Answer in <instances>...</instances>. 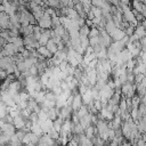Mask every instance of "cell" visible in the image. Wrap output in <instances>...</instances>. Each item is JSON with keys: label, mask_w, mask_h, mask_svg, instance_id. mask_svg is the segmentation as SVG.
<instances>
[{"label": "cell", "mask_w": 146, "mask_h": 146, "mask_svg": "<svg viewBox=\"0 0 146 146\" xmlns=\"http://www.w3.org/2000/svg\"><path fill=\"white\" fill-rule=\"evenodd\" d=\"M58 113H59V108L57 107H52V108H49L47 114H48V119L51 120V121H55L57 117H58Z\"/></svg>", "instance_id": "cell-8"}, {"label": "cell", "mask_w": 146, "mask_h": 146, "mask_svg": "<svg viewBox=\"0 0 146 146\" xmlns=\"http://www.w3.org/2000/svg\"><path fill=\"white\" fill-rule=\"evenodd\" d=\"M104 1L103 0H91V6H95L97 8H100L103 6Z\"/></svg>", "instance_id": "cell-21"}, {"label": "cell", "mask_w": 146, "mask_h": 146, "mask_svg": "<svg viewBox=\"0 0 146 146\" xmlns=\"http://www.w3.org/2000/svg\"><path fill=\"white\" fill-rule=\"evenodd\" d=\"M36 51H38V54H39L40 56H42V57L46 58V59H49V58L52 57V54L46 48V46H40V47L36 49Z\"/></svg>", "instance_id": "cell-6"}, {"label": "cell", "mask_w": 146, "mask_h": 146, "mask_svg": "<svg viewBox=\"0 0 146 146\" xmlns=\"http://www.w3.org/2000/svg\"><path fill=\"white\" fill-rule=\"evenodd\" d=\"M38 25L42 29V30H50L52 26H51V16H49L48 14H46L43 11V15L42 17L36 22Z\"/></svg>", "instance_id": "cell-1"}, {"label": "cell", "mask_w": 146, "mask_h": 146, "mask_svg": "<svg viewBox=\"0 0 146 146\" xmlns=\"http://www.w3.org/2000/svg\"><path fill=\"white\" fill-rule=\"evenodd\" d=\"M13 124H14L15 129H23V128L26 127V124H25V120L22 117L21 113L17 114V115H15V116L13 117Z\"/></svg>", "instance_id": "cell-2"}, {"label": "cell", "mask_w": 146, "mask_h": 146, "mask_svg": "<svg viewBox=\"0 0 146 146\" xmlns=\"http://www.w3.org/2000/svg\"><path fill=\"white\" fill-rule=\"evenodd\" d=\"M140 24H141V26H143V27L145 29V31H146V19H144V21H143Z\"/></svg>", "instance_id": "cell-23"}, {"label": "cell", "mask_w": 146, "mask_h": 146, "mask_svg": "<svg viewBox=\"0 0 146 146\" xmlns=\"http://www.w3.org/2000/svg\"><path fill=\"white\" fill-rule=\"evenodd\" d=\"M19 32L23 33L24 36L33 34V25H27V26H25V27H21V29H19Z\"/></svg>", "instance_id": "cell-14"}, {"label": "cell", "mask_w": 146, "mask_h": 146, "mask_svg": "<svg viewBox=\"0 0 146 146\" xmlns=\"http://www.w3.org/2000/svg\"><path fill=\"white\" fill-rule=\"evenodd\" d=\"M84 136L88 138V139H91L92 137H95V133H96V128L92 125V124H90V125H88L86 129H84Z\"/></svg>", "instance_id": "cell-9"}, {"label": "cell", "mask_w": 146, "mask_h": 146, "mask_svg": "<svg viewBox=\"0 0 146 146\" xmlns=\"http://www.w3.org/2000/svg\"><path fill=\"white\" fill-rule=\"evenodd\" d=\"M123 31H124L125 35H128V36H131V35H132V34L135 33V26H133V25H130V24H129V26H128L127 29H124Z\"/></svg>", "instance_id": "cell-19"}, {"label": "cell", "mask_w": 146, "mask_h": 146, "mask_svg": "<svg viewBox=\"0 0 146 146\" xmlns=\"http://www.w3.org/2000/svg\"><path fill=\"white\" fill-rule=\"evenodd\" d=\"M46 48H47V49H48V50H49V51H50L52 55H54V54H55V52L58 50L57 44H56V43L52 41V39H49V41H48V42H47V44H46Z\"/></svg>", "instance_id": "cell-12"}, {"label": "cell", "mask_w": 146, "mask_h": 146, "mask_svg": "<svg viewBox=\"0 0 146 146\" xmlns=\"http://www.w3.org/2000/svg\"><path fill=\"white\" fill-rule=\"evenodd\" d=\"M81 98H82V104H84V105H87V106H88L90 103H92L94 99H92V95H91V89L88 88V89L86 90V92L81 95Z\"/></svg>", "instance_id": "cell-5"}, {"label": "cell", "mask_w": 146, "mask_h": 146, "mask_svg": "<svg viewBox=\"0 0 146 146\" xmlns=\"http://www.w3.org/2000/svg\"><path fill=\"white\" fill-rule=\"evenodd\" d=\"M135 34H136L139 39L146 36V31H145V29L141 26V24H139V25H137V26L135 27Z\"/></svg>", "instance_id": "cell-11"}, {"label": "cell", "mask_w": 146, "mask_h": 146, "mask_svg": "<svg viewBox=\"0 0 146 146\" xmlns=\"http://www.w3.org/2000/svg\"><path fill=\"white\" fill-rule=\"evenodd\" d=\"M144 97H145V99H146V92H145V95H144Z\"/></svg>", "instance_id": "cell-28"}, {"label": "cell", "mask_w": 146, "mask_h": 146, "mask_svg": "<svg viewBox=\"0 0 146 146\" xmlns=\"http://www.w3.org/2000/svg\"><path fill=\"white\" fill-rule=\"evenodd\" d=\"M60 25V22H59V17L58 16H56V15H52L51 16V29H55V27H57V26H59Z\"/></svg>", "instance_id": "cell-18"}, {"label": "cell", "mask_w": 146, "mask_h": 146, "mask_svg": "<svg viewBox=\"0 0 146 146\" xmlns=\"http://www.w3.org/2000/svg\"><path fill=\"white\" fill-rule=\"evenodd\" d=\"M1 57H2V55H1V50H0V58H1Z\"/></svg>", "instance_id": "cell-27"}, {"label": "cell", "mask_w": 146, "mask_h": 146, "mask_svg": "<svg viewBox=\"0 0 146 146\" xmlns=\"http://www.w3.org/2000/svg\"><path fill=\"white\" fill-rule=\"evenodd\" d=\"M141 14H143L144 18L146 19V8H145V6H144V8H143V11H141Z\"/></svg>", "instance_id": "cell-22"}, {"label": "cell", "mask_w": 146, "mask_h": 146, "mask_svg": "<svg viewBox=\"0 0 146 146\" xmlns=\"http://www.w3.org/2000/svg\"><path fill=\"white\" fill-rule=\"evenodd\" d=\"M90 11L92 13L94 17H102V10H100V8H97L95 6H91Z\"/></svg>", "instance_id": "cell-17"}, {"label": "cell", "mask_w": 146, "mask_h": 146, "mask_svg": "<svg viewBox=\"0 0 146 146\" xmlns=\"http://www.w3.org/2000/svg\"><path fill=\"white\" fill-rule=\"evenodd\" d=\"M143 140H144L145 144H146V133H144V136H143Z\"/></svg>", "instance_id": "cell-26"}, {"label": "cell", "mask_w": 146, "mask_h": 146, "mask_svg": "<svg viewBox=\"0 0 146 146\" xmlns=\"http://www.w3.org/2000/svg\"><path fill=\"white\" fill-rule=\"evenodd\" d=\"M89 32H90V27L84 24L83 26H81L79 29V36L80 38H88L89 36Z\"/></svg>", "instance_id": "cell-10"}, {"label": "cell", "mask_w": 146, "mask_h": 146, "mask_svg": "<svg viewBox=\"0 0 146 146\" xmlns=\"http://www.w3.org/2000/svg\"><path fill=\"white\" fill-rule=\"evenodd\" d=\"M1 13H5V7H3L2 3H0V14H1Z\"/></svg>", "instance_id": "cell-24"}, {"label": "cell", "mask_w": 146, "mask_h": 146, "mask_svg": "<svg viewBox=\"0 0 146 146\" xmlns=\"http://www.w3.org/2000/svg\"><path fill=\"white\" fill-rule=\"evenodd\" d=\"M75 113H76V115H78L79 120H80V119H82L83 116H86V115L89 113L88 106H87V105H82V106L79 108V111H78V112H75Z\"/></svg>", "instance_id": "cell-13"}, {"label": "cell", "mask_w": 146, "mask_h": 146, "mask_svg": "<svg viewBox=\"0 0 146 146\" xmlns=\"http://www.w3.org/2000/svg\"><path fill=\"white\" fill-rule=\"evenodd\" d=\"M95 36H99V30L97 27H91L88 38H95Z\"/></svg>", "instance_id": "cell-20"}, {"label": "cell", "mask_w": 146, "mask_h": 146, "mask_svg": "<svg viewBox=\"0 0 146 146\" xmlns=\"http://www.w3.org/2000/svg\"><path fill=\"white\" fill-rule=\"evenodd\" d=\"M81 106H82V98H81V95H80V94H76V95L73 96V100H72L71 107H72L73 112H78Z\"/></svg>", "instance_id": "cell-3"}, {"label": "cell", "mask_w": 146, "mask_h": 146, "mask_svg": "<svg viewBox=\"0 0 146 146\" xmlns=\"http://www.w3.org/2000/svg\"><path fill=\"white\" fill-rule=\"evenodd\" d=\"M125 35V33H124V31L123 30H120V29H116L112 34H110V36L112 38V40H114V41H120V40H122V38Z\"/></svg>", "instance_id": "cell-7"}, {"label": "cell", "mask_w": 146, "mask_h": 146, "mask_svg": "<svg viewBox=\"0 0 146 146\" xmlns=\"http://www.w3.org/2000/svg\"><path fill=\"white\" fill-rule=\"evenodd\" d=\"M145 146H146V144H145Z\"/></svg>", "instance_id": "cell-29"}, {"label": "cell", "mask_w": 146, "mask_h": 146, "mask_svg": "<svg viewBox=\"0 0 146 146\" xmlns=\"http://www.w3.org/2000/svg\"><path fill=\"white\" fill-rule=\"evenodd\" d=\"M143 8H144V3L143 2H140L138 0H132V9H135L136 11H138V13L141 14Z\"/></svg>", "instance_id": "cell-15"}, {"label": "cell", "mask_w": 146, "mask_h": 146, "mask_svg": "<svg viewBox=\"0 0 146 146\" xmlns=\"http://www.w3.org/2000/svg\"><path fill=\"white\" fill-rule=\"evenodd\" d=\"M71 1H72L74 5H76V3H79V2H80V0H71Z\"/></svg>", "instance_id": "cell-25"}, {"label": "cell", "mask_w": 146, "mask_h": 146, "mask_svg": "<svg viewBox=\"0 0 146 146\" xmlns=\"http://www.w3.org/2000/svg\"><path fill=\"white\" fill-rule=\"evenodd\" d=\"M1 131H2L5 135L11 137L13 135H15V127H14L13 123H5V124L1 127Z\"/></svg>", "instance_id": "cell-4"}, {"label": "cell", "mask_w": 146, "mask_h": 146, "mask_svg": "<svg viewBox=\"0 0 146 146\" xmlns=\"http://www.w3.org/2000/svg\"><path fill=\"white\" fill-rule=\"evenodd\" d=\"M139 105H140V98H139L137 95H135V96L131 98V110H132V108L138 110Z\"/></svg>", "instance_id": "cell-16"}]
</instances>
